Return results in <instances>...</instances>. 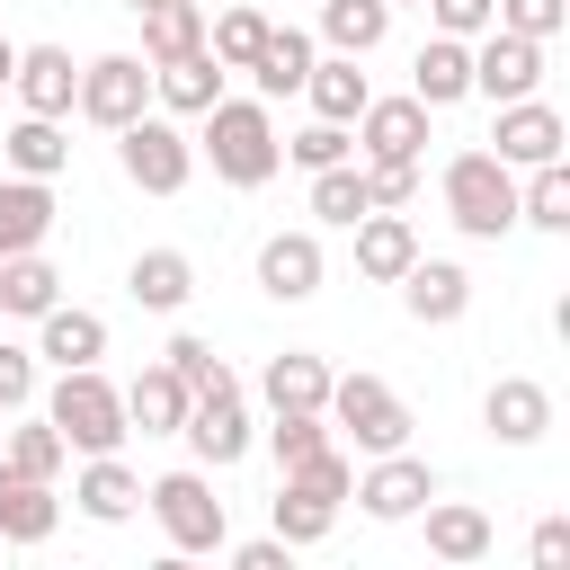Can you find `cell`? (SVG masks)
Listing matches in <instances>:
<instances>
[{
    "mask_svg": "<svg viewBox=\"0 0 570 570\" xmlns=\"http://www.w3.org/2000/svg\"><path fill=\"white\" fill-rule=\"evenodd\" d=\"M0 428H9V419H0Z\"/></svg>",
    "mask_w": 570,
    "mask_h": 570,
    "instance_id": "816d5d0a",
    "label": "cell"
},
{
    "mask_svg": "<svg viewBox=\"0 0 570 570\" xmlns=\"http://www.w3.org/2000/svg\"><path fill=\"white\" fill-rule=\"evenodd\" d=\"M53 303H62V276H53V258H45V249H18V258H0V312L36 321V312H53Z\"/></svg>",
    "mask_w": 570,
    "mask_h": 570,
    "instance_id": "d6a6232c",
    "label": "cell"
},
{
    "mask_svg": "<svg viewBox=\"0 0 570 570\" xmlns=\"http://www.w3.org/2000/svg\"><path fill=\"white\" fill-rule=\"evenodd\" d=\"M142 508L160 517L169 552H223V543H232V508L214 499V472H205V463H187V472H160V481H142Z\"/></svg>",
    "mask_w": 570,
    "mask_h": 570,
    "instance_id": "5b68a950",
    "label": "cell"
},
{
    "mask_svg": "<svg viewBox=\"0 0 570 570\" xmlns=\"http://www.w3.org/2000/svg\"><path fill=\"white\" fill-rule=\"evenodd\" d=\"M187 401H196V392H187L169 365H142V374L125 383V419H134L142 436H178V428H187Z\"/></svg>",
    "mask_w": 570,
    "mask_h": 570,
    "instance_id": "f546056e",
    "label": "cell"
},
{
    "mask_svg": "<svg viewBox=\"0 0 570 570\" xmlns=\"http://www.w3.org/2000/svg\"><path fill=\"white\" fill-rule=\"evenodd\" d=\"M356 214H374L365 205V169L356 160H330V169H312V223H356Z\"/></svg>",
    "mask_w": 570,
    "mask_h": 570,
    "instance_id": "74e56055",
    "label": "cell"
},
{
    "mask_svg": "<svg viewBox=\"0 0 570 570\" xmlns=\"http://www.w3.org/2000/svg\"><path fill=\"white\" fill-rule=\"evenodd\" d=\"M347 490H356V463H347L338 445H321L312 463H294V472H285V490L267 499V517H276V534H285V543L303 552V543H321V534L338 525Z\"/></svg>",
    "mask_w": 570,
    "mask_h": 570,
    "instance_id": "3957f363",
    "label": "cell"
},
{
    "mask_svg": "<svg viewBox=\"0 0 570 570\" xmlns=\"http://www.w3.org/2000/svg\"><path fill=\"white\" fill-rule=\"evenodd\" d=\"M374 525H410L428 499H436V463H419L410 445H392V454H374L365 472H356V490H347Z\"/></svg>",
    "mask_w": 570,
    "mask_h": 570,
    "instance_id": "ba28073f",
    "label": "cell"
},
{
    "mask_svg": "<svg viewBox=\"0 0 570 570\" xmlns=\"http://www.w3.org/2000/svg\"><path fill=\"white\" fill-rule=\"evenodd\" d=\"M125 9H151V0H125Z\"/></svg>",
    "mask_w": 570,
    "mask_h": 570,
    "instance_id": "f907efd6",
    "label": "cell"
},
{
    "mask_svg": "<svg viewBox=\"0 0 570 570\" xmlns=\"http://www.w3.org/2000/svg\"><path fill=\"white\" fill-rule=\"evenodd\" d=\"M303 98H312V116H330V125H356V107H365L374 89H365L356 53H312V71H303Z\"/></svg>",
    "mask_w": 570,
    "mask_h": 570,
    "instance_id": "1f68e13d",
    "label": "cell"
},
{
    "mask_svg": "<svg viewBox=\"0 0 570 570\" xmlns=\"http://www.w3.org/2000/svg\"><path fill=\"white\" fill-rule=\"evenodd\" d=\"M428 116H436V107H419L410 89H401V98H365L356 125H347V134H356V160H419V151H428Z\"/></svg>",
    "mask_w": 570,
    "mask_h": 570,
    "instance_id": "7c38bea8",
    "label": "cell"
},
{
    "mask_svg": "<svg viewBox=\"0 0 570 570\" xmlns=\"http://www.w3.org/2000/svg\"><path fill=\"white\" fill-rule=\"evenodd\" d=\"M410 98H419V107H454V98H472V45H463V36H428L419 62H410Z\"/></svg>",
    "mask_w": 570,
    "mask_h": 570,
    "instance_id": "603a6c76",
    "label": "cell"
},
{
    "mask_svg": "<svg viewBox=\"0 0 570 570\" xmlns=\"http://www.w3.org/2000/svg\"><path fill=\"white\" fill-rule=\"evenodd\" d=\"M321 419H330L356 454H392V445H410V401H401L383 374H330Z\"/></svg>",
    "mask_w": 570,
    "mask_h": 570,
    "instance_id": "8992f818",
    "label": "cell"
},
{
    "mask_svg": "<svg viewBox=\"0 0 570 570\" xmlns=\"http://www.w3.org/2000/svg\"><path fill=\"white\" fill-rule=\"evenodd\" d=\"M53 178H0V258H18V249H45V232H53Z\"/></svg>",
    "mask_w": 570,
    "mask_h": 570,
    "instance_id": "7402d4cb",
    "label": "cell"
},
{
    "mask_svg": "<svg viewBox=\"0 0 570 570\" xmlns=\"http://www.w3.org/2000/svg\"><path fill=\"white\" fill-rule=\"evenodd\" d=\"M383 36H392V9L383 0H321V45L330 53H356L365 62Z\"/></svg>",
    "mask_w": 570,
    "mask_h": 570,
    "instance_id": "e575fe53",
    "label": "cell"
},
{
    "mask_svg": "<svg viewBox=\"0 0 570 570\" xmlns=\"http://www.w3.org/2000/svg\"><path fill=\"white\" fill-rule=\"evenodd\" d=\"M0 160H9L18 178H62V169H71V134H62V116H18V125L0 134Z\"/></svg>",
    "mask_w": 570,
    "mask_h": 570,
    "instance_id": "83f0119b",
    "label": "cell"
},
{
    "mask_svg": "<svg viewBox=\"0 0 570 570\" xmlns=\"http://www.w3.org/2000/svg\"><path fill=\"white\" fill-rule=\"evenodd\" d=\"M160 365H169L187 392H240V374H232V365L214 356V338H196V330H178V338L160 347Z\"/></svg>",
    "mask_w": 570,
    "mask_h": 570,
    "instance_id": "f35d334b",
    "label": "cell"
},
{
    "mask_svg": "<svg viewBox=\"0 0 570 570\" xmlns=\"http://www.w3.org/2000/svg\"><path fill=\"white\" fill-rule=\"evenodd\" d=\"M71 107L89 116V125H134L142 107H151V62L142 53H98V62H80V89H71Z\"/></svg>",
    "mask_w": 570,
    "mask_h": 570,
    "instance_id": "30bf717a",
    "label": "cell"
},
{
    "mask_svg": "<svg viewBox=\"0 0 570 570\" xmlns=\"http://www.w3.org/2000/svg\"><path fill=\"white\" fill-rule=\"evenodd\" d=\"M445 214L463 240H508L517 232V169L499 151H454L445 160Z\"/></svg>",
    "mask_w": 570,
    "mask_h": 570,
    "instance_id": "277c9868",
    "label": "cell"
},
{
    "mask_svg": "<svg viewBox=\"0 0 570 570\" xmlns=\"http://www.w3.org/2000/svg\"><path fill=\"white\" fill-rule=\"evenodd\" d=\"M383 9H419V0H383Z\"/></svg>",
    "mask_w": 570,
    "mask_h": 570,
    "instance_id": "681fc988",
    "label": "cell"
},
{
    "mask_svg": "<svg viewBox=\"0 0 570 570\" xmlns=\"http://www.w3.org/2000/svg\"><path fill=\"white\" fill-rule=\"evenodd\" d=\"M27 401H36V347L0 338V419H9V410H27Z\"/></svg>",
    "mask_w": 570,
    "mask_h": 570,
    "instance_id": "ee69618b",
    "label": "cell"
},
{
    "mask_svg": "<svg viewBox=\"0 0 570 570\" xmlns=\"http://www.w3.org/2000/svg\"><path fill=\"white\" fill-rule=\"evenodd\" d=\"M107 356V321L98 312H80V303H53V312H36V365H98Z\"/></svg>",
    "mask_w": 570,
    "mask_h": 570,
    "instance_id": "ffe728a7",
    "label": "cell"
},
{
    "mask_svg": "<svg viewBox=\"0 0 570 570\" xmlns=\"http://www.w3.org/2000/svg\"><path fill=\"white\" fill-rule=\"evenodd\" d=\"M419 525H428V552H436V561H454V570L490 561V543H499V534H490V517H481L472 499H428V508H419Z\"/></svg>",
    "mask_w": 570,
    "mask_h": 570,
    "instance_id": "44dd1931",
    "label": "cell"
},
{
    "mask_svg": "<svg viewBox=\"0 0 570 570\" xmlns=\"http://www.w3.org/2000/svg\"><path fill=\"white\" fill-rule=\"evenodd\" d=\"M481 428H490L499 445H543V436H552V392H543L534 374H499V383L481 392Z\"/></svg>",
    "mask_w": 570,
    "mask_h": 570,
    "instance_id": "2e32d148",
    "label": "cell"
},
{
    "mask_svg": "<svg viewBox=\"0 0 570 570\" xmlns=\"http://www.w3.org/2000/svg\"><path fill=\"white\" fill-rule=\"evenodd\" d=\"M205 45V0H151L142 9V62H178Z\"/></svg>",
    "mask_w": 570,
    "mask_h": 570,
    "instance_id": "836d02e7",
    "label": "cell"
},
{
    "mask_svg": "<svg viewBox=\"0 0 570 570\" xmlns=\"http://www.w3.org/2000/svg\"><path fill=\"white\" fill-rule=\"evenodd\" d=\"M151 98H160V116H205L214 98H223V62L196 45V53H178V62H151Z\"/></svg>",
    "mask_w": 570,
    "mask_h": 570,
    "instance_id": "cb8c5ba5",
    "label": "cell"
},
{
    "mask_svg": "<svg viewBox=\"0 0 570 570\" xmlns=\"http://www.w3.org/2000/svg\"><path fill=\"white\" fill-rule=\"evenodd\" d=\"M125 294H134L142 312H187V294H196V258H187V249H134Z\"/></svg>",
    "mask_w": 570,
    "mask_h": 570,
    "instance_id": "484cf974",
    "label": "cell"
},
{
    "mask_svg": "<svg viewBox=\"0 0 570 570\" xmlns=\"http://www.w3.org/2000/svg\"><path fill=\"white\" fill-rule=\"evenodd\" d=\"M392 285H401V312H410L419 330H454V321L472 312V276H463L454 258H410Z\"/></svg>",
    "mask_w": 570,
    "mask_h": 570,
    "instance_id": "9a60e30c",
    "label": "cell"
},
{
    "mask_svg": "<svg viewBox=\"0 0 570 570\" xmlns=\"http://www.w3.org/2000/svg\"><path fill=\"white\" fill-rule=\"evenodd\" d=\"M517 223H534V232H570V169H561V160H543V169L517 178Z\"/></svg>",
    "mask_w": 570,
    "mask_h": 570,
    "instance_id": "d590c367",
    "label": "cell"
},
{
    "mask_svg": "<svg viewBox=\"0 0 570 570\" xmlns=\"http://www.w3.org/2000/svg\"><path fill=\"white\" fill-rule=\"evenodd\" d=\"M71 508H80L89 525H125V517L142 508V472H134L125 454H80V481H71Z\"/></svg>",
    "mask_w": 570,
    "mask_h": 570,
    "instance_id": "e0dca14e",
    "label": "cell"
},
{
    "mask_svg": "<svg viewBox=\"0 0 570 570\" xmlns=\"http://www.w3.org/2000/svg\"><path fill=\"white\" fill-rule=\"evenodd\" d=\"M347 232H356V276H365V285H392V276L419 258V232H410V214H356Z\"/></svg>",
    "mask_w": 570,
    "mask_h": 570,
    "instance_id": "d4e9b609",
    "label": "cell"
},
{
    "mask_svg": "<svg viewBox=\"0 0 570 570\" xmlns=\"http://www.w3.org/2000/svg\"><path fill=\"white\" fill-rule=\"evenodd\" d=\"M0 463H18V472H36V481H62L71 445H62V428L27 401V410H9V428H0Z\"/></svg>",
    "mask_w": 570,
    "mask_h": 570,
    "instance_id": "4316f807",
    "label": "cell"
},
{
    "mask_svg": "<svg viewBox=\"0 0 570 570\" xmlns=\"http://www.w3.org/2000/svg\"><path fill=\"white\" fill-rule=\"evenodd\" d=\"M9 71H18V45H9V36H0V89H9Z\"/></svg>",
    "mask_w": 570,
    "mask_h": 570,
    "instance_id": "c3c4849f",
    "label": "cell"
},
{
    "mask_svg": "<svg viewBox=\"0 0 570 570\" xmlns=\"http://www.w3.org/2000/svg\"><path fill=\"white\" fill-rule=\"evenodd\" d=\"M116 169H125L142 196H178V187L196 178V142L178 134V116L142 107L134 125H116Z\"/></svg>",
    "mask_w": 570,
    "mask_h": 570,
    "instance_id": "52a82bcc",
    "label": "cell"
},
{
    "mask_svg": "<svg viewBox=\"0 0 570 570\" xmlns=\"http://www.w3.org/2000/svg\"><path fill=\"white\" fill-rule=\"evenodd\" d=\"M561 142H570V125H561V107H543V98H508L499 125H490V151H499L508 169H543V160H561Z\"/></svg>",
    "mask_w": 570,
    "mask_h": 570,
    "instance_id": "4fadbf2b",
    "label": "cell"
},
{
    "mask_svg": "<svg viewBox=\"0 0 570 570\" xmlns=\"http://www.w3.org/2000/svg\"><path fill=\"white\" fill-rule=\"evenodd\" d=\"M178 436H187V454H196L205 472H232V463L258 445V428H249V401H240V392H196Z\"/></svg>",
    "mask_w": 570,
    "mask_h": 570,
    "instance_id": "8fae6325",
    "label": "cell"
},
{
    "mask_svg": "<svg viewBox=\"0 0 570 570\" xmlns=\"http://www.w3.org/2000/svg\"><path fill=\"white\" fill-rule=\"evenodd\" d=\"M312 53H321V45H312L303 27H267V45L249 53L258 98H267V107H276V98H294V89H303V71H312Z\"/></svg>",
    "mask_w": 570,
    "mask_h": 570,
    "instance_id": "4dcf8cb0",
    "label": "cell"
},
{
    "mask_svg": "<svg viewBox=\"0 0 570 570\" xmlns=\"http://www.w3.org/2000/svg\"><path fill=\"white\" fill-rule=\"evenodd\" d=\"M258 401H267V410H321V401H330V356H312V347H285V356H267V374H258Z\"/></svg>",
    "mask_w": 570,
    "mask_h": 570,
    "instance_id": "f1b7e54d",
    "label": "cell"
},
{
    "mask_svg": "<svg viewBox=\"0 0 570 570\" xmlns=\"http://www.w3.org/2000/svg\"><path fill=\"white\" fill-rule=\"evenodd\" d=\"M196 160H214L223 187H267L285 169V134H276V107L267 98H214L196 116Z\"/></svg>",
    "mask_w": 570,
    "mask_h": 570,
    "instance_id": "6da1fadb",
    "label": "cell"
},
{
    "mask_svg": "<svg viewBox=\"0 0 570 570\" xmlns=\"http://www.w3.org/2000/svg\"><path fill=\"white\" fill-rule=\"evenodd\" d=\"M18 107L27 116H71V89H80V62L62 45H18V71H9Z\"/></svg>",
    "mask_w": 570,
    "mask_h": 570,
    "instance_id": "ac0fdd59",
    "label": "cell"
},
{
    "mask_svg": "<svg viewBox=\"0 0 570 570\" xmlns=\"http://www.w3.org/2000/svg\"><path fill=\"white\" fill-rule=\"evenodd\" d=\"M490 27H517V36L552 45V36L570 27V0H499V18H490Z\"/></svg>",
    "mask_w": 570,
    "mask_h": 570,
    "instance_id": "7bdbcfd3",
    "label": "cell"
},
{
    "mask_svg": "<svg viewBox=\"0 0 570 570\" xmlns=\"http://www.w3.org/2000/svg\"><path fill=\"white\" fill-rule=\"evenodd\" d=\"M543 89V45L517 36V27H481L472 36V98L508 107V98H534Z\"/></svg>",
    "mask_w": 570,
    "mask_h": 570,
    "instance_id": "9c48e42d",
    "label": "cell"
},
{
    "mask_svg": "<svg viewBox=\"0 0 570 570\" xmlns=\"http://www.w3.org/2000/svg\"><path fill=\"white\" fill-rule=\"evenodd\" d=\"M419 9H428V27H436V36H463V45L499 18V0H419Z\"/></svg>",
    "mask_w": 570,
    "mask_h": 570,
    "instance_id": "f6af8a7d",
    "label": "cell"
},
{
    "mask_svg": "<svg viewBox=\"0 0 570 570\" xmlns=\"http://www.w3.org/2000/svg\"><path fill=\"white\" fill-rule=\"evenodd\" d=\"M223 552H232V570H285V561H294V543H285V534H258V543H223Z\"/></svg>",
    "mask_w": 570,
    "mask_h": 570,
    "instance_id": "bcb514c9",
    "label": "cell"
},
{
    "mask_svg": "<svg viewBox=\"0 0 570 570\" xmlns=\"http://www.w3.org/2000/svg\"><path fill=\"white\" fill-rule=\"evenodd\" d=\"M45 419L62 428L71 454H116V445L134 436V419H125V383H107L98 365H62V383L45 392Z\"/></svg>",
    "mask_w": 570,
    "mask_h": 570,
    "instance_id": "7a4b0ae2",
    "label": "cell"
},
{
    "mask_svg": "<svg viewBox=\"0 0 570 570\" xmlns=\"http://www.w3.org/2000/svg\"><path fill=\"white\" fill-rule=\"evenodd\" d=\"M525 552H534V570H561V561H570V517H543Z\"/></svg>",
    "mask_w": 570,
    "mask_h": 570,
    "instance_id": "7dc6e473",
    "label": "cell"
},
{
    "mask_svg": "<svg viewBox=\"0 0 570 570\" xmlns=\"http://www.w3.org/2000/svg\"><path fill=\"white\" fill-rule=\"evenodd\" d=\"M53 525H62V490L18 472V463H0V543H45Z\"/></svg>",
    "mask_w": 570,
    "mask_h": 570,
    "instance_id": "d6986e66",
    "label": "cell"
},
{
    "mask_svg": "<svg viewBox=\"0 0 570 570\" xmlns=\"http://www.w3.org/2000/svg\"><path fill=\"white\" fill-rule=\"evenodd\" d=\"M267 445H276V463L294 472V463H312V454L330 445V419H321V410H267Z\"/></svg>",
    "mask_w": 570,
    "mask_h": 570,
    "instance_id": "ab89813d",
    "label": "cell"
},
{
    "mask_svg": "<svg viewBox=\"0 0 570 570\" xmlns=\"http://www.w3.org/2000/svg\"><path fill=\"white\" fill-rule=\"evenodd\" d=\"M267 9H223V18H205V53L223 62V71H249V53L267 45Z\"/></svg>",
    "mask_w": 570,
    "mask_h": 570,
    "instance_id": "8d00e7d4",
    "label": "cell"
},
{
    "mask_svg": "<svg viewBox=\"0 0 570 570\" xmlns=\"http://www.w3.org/2000/svg\"><path fill=\"white\" fill-rule=\"evenodd\" d=\"M321 276H330L321 232H267V240H258V294H267V303H312Z\"/></svg>",
    "mask_w": 570,
    "mask_h": 570,
    "instance_id": "5bb4252c",
    "label": "cell"
},
{
    "mask_svg": "<svg viewBox=\"0 0 570 570\" xmlns=\"http://www.w3.org/2000/svg\"><path fill=\"white\" fill-rule=\"evenodd\" d=\"M347 151H356V134H347V125H330V116H312L303 134H285V160H294L303 178H312V169H330V160H347Z\"/></svg>",
    "mask_w": 570,
    "mask_h": 570,
    "instance_id": "60d3db41",
    "label": "cell"
},
{
    "mask_svg": "<svg viewBox=\"0 0 570 570\" xmlns=\"http://www.w3.org/2000/svg\"><path fill=\"white\" fill-rule=\"evenodd\" d=\"M356 169H365V205H374V214L419 205V160H356Z\"/></svg>",
    "mask_w": 570,
    "mask_h": 570,
    "instance_id": "b9f144b4",
    "label": "cell"
}]
</instances>
